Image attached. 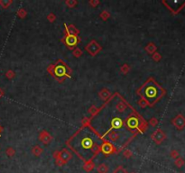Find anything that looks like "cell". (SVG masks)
Segmentation results:
<instances>
[{
  "label": "cell",
  "instance_id": "5b68a950",
  "mask_svg": "<svg viewBox=\"0 0 185 173\" xmlns=\"http://www.w3.org/2000/svg\"><path fill=\"white\" fill-rule=\"evenodd\" d=\"M113 173H127V170L124 168H122L121 166H119V167H118V168H116L114 170Z\"/></svg>",
  "mask_w": 185,
  "mask_h": 173
},
{
  "label": "cell",
  "instance_id": "8992f818",
  "mask_svg": "<svg viewBox=\"0 0 185 173\" xmlns=\"http://www.w3.org/2000/svg\"><path fill=\"white\" fill-rule=\"evenodd\" d=\"M6 153H7L8 156H13L14 154H15V151H14L13 149H7V151H6Z\"/></svg>",
  "mask_w": 185,
  "mask_h": 173
},
{
  "label": "cell",
  "instance_id": "7a4b0ae2",
  "mask_svg": "<svg viewBox=\"0 0 185 173\" xmlns=\"http://www.w3.org/2000/svg\"><path fill=\"white\" fill-rule=\"evenodd\" d=\"M112 151H113V148L110 144H104L103 146H102V151L105 152V153H107V154L110 153Z\"/></svg>",
  "mask_w": 185,
  "mask_h": 173
},
{
  "label": "cell",
  "instance_id": "52a82bcc",
  "mask_svg": "<svg viewBox=\"0 0 185 173\" xmlns=\"http://www.w3.org/2000/svg\"><path fill=\"white\" fill-rule=\"evenodd\" d=\"M132 173H135V172H132Z\"/></svg>",
  "mask_w": 185,
  "mask_h": 173
},
{
  "label": "cell",
  "instance_id": "6da1fadb",
  "mask_svg": "<svg viewBox=\"0 0 185 173\" xmlns=\"http://www.w3.org/2000/svg\"><path fill=\"white\" fill-rule=\"evenodd\" d=\"M70 146H71L75 152L80 158L82 153H85V156L90 154L93 157L99 151V145L97 143V138L92 134V132L87 129L80 131L72 139L71 144H70Z\"/></svg>",
  "mask_w": 185,
  "mask_h": 173
},
{
  "label": "cell",
  "instance_id": "277c9868",
  "mask_svg": "<svg viewBox=\"0 0 185 173\" xmlns=\"http://www.w3.org/2000/svg\"><path fill=\"white\" fill-rule=\"evenodd\" d=\"M93 168H94V164H93L90 161H88V162L85 163V165H84V170H87V171L92 170Z\"/></svg>",
  "mask_w": 185,
  "mask_h": 173
},
{
  "label": "cell",
  "instance_id": "3957f363",
  "mask_svg": "<svg viewBox=\"0 0 185 173\" xmlns=\"http://www.w3.org/2000/svg\"><path fill=\"white\" fill-rule=\"evenodd\" d=\"M108 171V168L106 164H100L98 167V172L99 173H107Z\"/></svg>",
  "mask_w": 185,
  "mask_h": 173
}]
</instances>
